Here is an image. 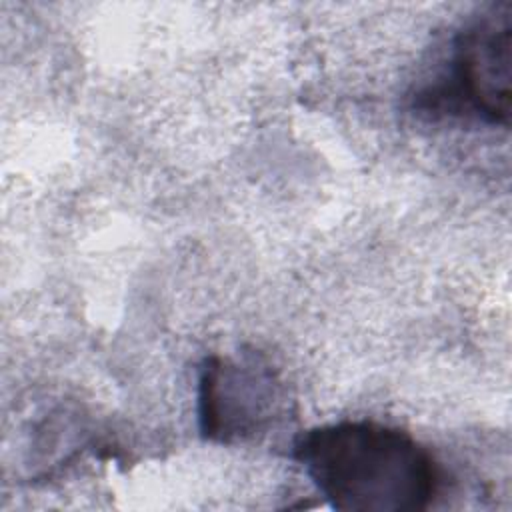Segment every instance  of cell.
I'll return each instance as SVG.
<instances>
[{"label": "cell", "mask_w": 512, "mask_h": 512, "mask_svg": "<svg viewBox=\"0 0 512 512\" xmlns=\"http://www.w3.org/2000/svg\"><path fill=\"white\" fill-rule=\"evenodd\" d=\"M294 458L332 508L344 512H414L430 506L442 474L412 434L374 420L310 428Z\"/></svg>", "instance_id": "obj_1"}, {"label": "cell", "mask_w": 512, "mask_h": 512, "mask_svg": "<svg viewBox=\"0 0 512 512\" xmlns=\"http://www.w3.org/2000/svg\"><path fill=\"white\" fill-rule=\"evenodd\" d=\"M276 396V380L258 360L212 358L200 380L202 432L220 442L248 438L268 422Z\"/></svg>", "instance_id": "obj_3"}, {"label": "cell", "mask_w": 512, "mask_h": 512, "mask_svg": "<svg viewBox=\"0 0 512 512\" xmlns=\"http://www.w3.org/2000/svg\"><path fill=\"white\" fill-rule=\"evenodd\" d=\"M510 102L512 4L500 2L456 34L448 70L422 94V104L430 110L508 128Z\"/></svg>", "instance_id": "obj_2"}]
</instances>
